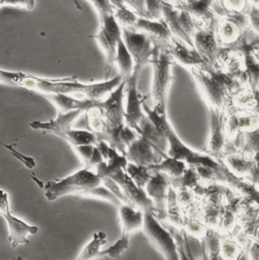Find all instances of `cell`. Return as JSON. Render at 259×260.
<instances>
[{"mask_svg": "<svg viewBox=\"0 0 259 260\" xmlns=\"http://www.w3.org/2000/svg\"><path fill=\"white\" fill-rule=\"evenodd\" d=\"M35 0H0V7L2 6H13L17 8H23L31 10L35 7Z\"/></svg>", "mask_w": 259, "mask_h": 260, "instance_id": "f35d334b", "label": "cell"}, {"mask_svg": "<svg viewBox=\"0 0 259 260\" xmlns=\"http://www.w3.org/2000/svg\"><path fill=\"white\" fill-rule=\"evenodd\" d=\"M0 217H2L7 225L8 241L12 248L19 245L28 244V236L36 235L39 232L37 226L29 225L19 218L13 216L10 212L9 199L6 191L0 188Z\"/></svg>", "mask_w": 259, "mask_h": 260, "instance_id": "52a82bcc", "label": "cell"}, {"mask_svg": "<svg viewBox=\"0 0 259 260\" xmlns=\"http://www.w3.org/2000/svg\"><path fill=\"white\" fill-rule=\"evenodd\" d=\"M57 136L67 141L72 147L81 145H95L98 143L96 134L91 131L70 129L58 133Z\"/></svg>", "mask_w": 259, "mask_h": 260, "instance_id": "83f0119b", "label": "cell"}, {"mask_svg": "<svg viewBox=\"0 0 259 260\" xmlns=\"http://www.w3.org/2000/svg\"><path fill=\"white\" fill-rule=\"evenodd\" d=\"M188 70L209 109L224 111L240 87L239 74L225 73L205 63Z\"/></svg>", "mask_w": 259, "mask_h": 260, "instance_id": "7a4b0ae2", "label": "cell"}, {"mask_svg": "<svg viewBox=\"0 0 259 260\" xmlns=\"http://www.w3.org/2000/svg\"><path fill=\"white\" fill-rule=\"evenodd\" d=\"M169 187V178L159 172L152 173L151 178L144 187L146 194L153 204V215L159 221L167 219Z\"/></svg>", "mask_w": 259, "mask_h": 260, "instance_id": "8fae6325", "label": "cell"}, {"mask_svg": "<svg viewBox=\"0 0 259 260\" xmlns=\"http://www.w3.org/2000/svg\"><path fill=\"white\" fill-rule=\"evenodd\" d=\"M129 245L130 237L122 235V237L119 240H117V242L114 245L110 246L105 250H102L101 258L105 256H109L113 259L119 258L129 248Z\"/></svg>", "mask_w": 259, "mask_h": 260, "instance_id": "d6a6232c", "label": "cell"}, {"mask_svg": "<svg viewBox=\"0 0 259 260\" xmlns=\"http://www.w3.org/2000/svg\"><path fill=\"white\" fill-rule=\"evenodd\" d=\"M101 178H102V183H103V185H104L107 189H109L112 194H114L123 205H129L130 206L128 199H127L126 196L124 194V192H123L122 188L120 187V185H119L115 180H113V179H112L111 177H109V176H103V177H101Z\"/></svg>", "mask_w": 259, "mask_h": 260, "instance_id": "e575fe53", "label": "cell"}, {"mask_svg": "<svg viewBox=\"0 0 259 260\" xmlns=\"http://www.w3.org/2000/svg\"><path fill=\"white\" fill-rule=\"evenodd\" d=\"M126 172L129 175L130 178L141 188L144 189L145 185L149 181L152 176V172L149 170L148 167L135 165L133 163L128 162L126 167Z\"/></svg>", "mask_w": 259, "mask_h": 260, "instance_id": "f546056e", "label": "cell"}, {"mask_svg": "<svg viewBox=\"0 0 259 260\" xmlns=\"http://www.w3.org/2000/svg\"><path fill=\"white\" fill-rule=\"evenodd\" d=\"M142 108L146 117L150 120L154 127L165 136L168 144L166 152V155L168 157L180 160L184 162L187 166L195 169L198 167H208L214 170L221 171L224 168V165L216 161V159L212 156L197 152L186 146V144H184L180 140V138L171 127L170 123L167 120V116L157 114L154 110H151L145 102L142 104Z\"/></svg>", "mask_w": 259, "mask_h": 260, "instance_id": "3957f363", "label": "cell"}, {"mask_svg": "<svg viewBox=\"0 0 259 260\" xmlns=\"http://www.w3.org/2000/svg\"><path fill=\"white\" fill-rule=\"evenodd\" d=\"M31 178L45 190V197L49 202H54L66 196H74L75 198L107 201L118 207L123 205L103 185L102 178L93 170L83 168L64 178L48 182H44L34 175H31Z\"/></svg>", "mask_w": 259, "mask_h": 260, "instance_id": "6da1fadb", "label": "cell"}, {"mask_svg": "<svg viewBox=\"0 0 259 260\" xmlns=\"http://www.w3.org/2000/svg\"><path fill=\"white\" fill-rule=\"evenodd\" d=\"M210 116H211V134L210 139L208 142V152L209 155L213 158H218L224 145L226 143L225 133H224V126H225V116L224 111L217 110V109H210Z\"/></svg>", "mask_w": 259, "mask_h": 260, "instance_id": "2e32d148", "label": "cell"}, {"mask_svg": "<svg viewBox=\"0 0 259 260\" xmlns=\"http://www.w3.org/2000/svg\"><path fill=\"white\" fill-rule=\"evenodd\" d=\"M125 156L130 163L149 167L159 163L167 155H164L159 150H157L144 137L138 136V138L133 141L127 148Z\"/></svg>", "mask_w": 259, "mask_h": 260, "instance_id": "5bb4252c", "label": "cell"}, {"mask_svg": "<svg viewBox=\"0 0 259 260\" xmlns=\"http://www.w3.org/2000/svg\"><path fill=\"white\" fill-rule=\"evenodd\" d=\"M178 21L180 23V26L181 28L185 31V34L191 38L192 40V37L193 35L196 34V31L198 29H200L199 25L195 22V20L192 19V17L190 16V14L188 12H186L185 10H178Z\"/></svg>", "mask_w": 259, "mask_h": 260, "instance_id": "836d02e7", "label": "cell"}, {"mask_svg": "<svg viewBox=\"0 0 259 260\" xmlns=\"http://www.w3.org/2000/svg\"><path fill=\"white\" fill-rule=\"evenodd\" d=\"M119 216L123 235L130 237L138 230H142L144 225V212L129 205L119 207Z\"/></svg>", "mask_w": 259, "mask_h": 260, "instance_id": "603a6c76", "label": "cell"}, {"mask_svg": "<svg viewBox=\"0 0 259 260\" xmlns=\"http://www.w3.org/2000/svg\"><path fill=\"white\" fill-rule=\"evenodd\" d=\"M226 166L236 175L243 176L250 174L254 182L258 180V170H257V159L249 158L244 155L231 154L225 156Z\"/></svg>", "mask_w": 259, "mask_h": 260, "instance_id": "44dd1931", "label": "cell"}, {"mask_svg": "<svg viewBox=\"0 0 259 260\" xmlns=\"http://www.w3.org/2000/svg\"><path fill=\"white\" fill-rule=\"evenodd\" d=\"M253 2H254V4L257 6V4H258V0H253Z\"/></svg>", "mask_w": 259, "mask_h": 260, "instance_id": "7dc6e473", "label": "cell"}, {"mask_svg": "<svg viewBox=\"0 0 259 260\" xmlns=\"http://www.w3.org/2000/svg\"><path fill=\"white\" fill-rule=\"evenodd\" d=\"M114 18L118 22L121 28L132 29L138 19V15H136L133 11H131L126 6L122 8L115 9L114 11Z\"/></svg>", "mask_w": 259, "mask_h": 260, "instance_id": "1f68e13d", "label": "cell"}, {"mask_svg": "<svg viewBox=\"0 0 259 260\" xmlns=\"http://www.w3.org/2000/svg\"><path fill=\"white\" fill-rule=\"evenodd\" d=\"M192 43L193 49L202 57L205 64L219 68L222 49H220L216 38V24L198 29L192 37Z\"/></svg>", "mask_w": 259, "mask_h": 260, "instance_id": "30bf717a", "label": "cell"}, {"mask_svg": "<svg viewBox=\"0 0 259 260\" xmlns=\"http://www.w3.org/2000/svg\"><path fill=\"white\" fill-rule=\"evenodd\" d=\"M245 25V18L242 16L231 17L219 25V37L222 42L231 44L239 38L240 29Z\"/></svg>", "mask_w": 259, "mask_h": 260, "instance_id": "4316f807", "label": "cell"}, {"mask_svg": "<svg viewBox=\"0 0 259 260\" xmlns=\"http://www.w3.org/2000/svg\"><path fill=\"white\" fill-rule=\"evenodd\" d=\"M101 28L98 34L91 36L95 39L105 54L106 57V68L107 79L111 74L113 65L116 63L117 47L119 41L122 39V28L114 18L113 14L101 15Z\"/></svg>", "mask_w": 259, "mask_h": 260, "instance_id": "8992f818", "label": "cell"}, {"mask_svg": "<svg viewBox=\"0 0 259 260\" xmlns=\"http://www.w3.org/2000/svg\"><path fill=\"white\" fill-rule=\"evenodd\" d=\"M152 173L159 172L166 175L168 178L173 180L180 178L187 169V165L177 159L171 157H164L159 163L148 167Z\"/></svg>", "mask_w": 259, "mask_h": 260, "instance_id": "d4e9b609", "label": "cell"}, {"mask_svg": "<svg viewBox=\"0 0 259 260\" xmlns=\"http://www.w3.org/2000/svg\"><path fill=\"white\" fill-rule=\"evenodd\" d=\"M149 20L162 19L161 0H147L145 6V17Z\"/></svg>", "mask_w": 259, "mask_h": 260, "instance_id": "d590c367", "label": "cell"}, {"mask_svg": "<svg viewBox=\"0 0 259 260\" xmlns=\"http://www.w3.org/2000/svg\"><path fill=\"white\" fill-rule=\"evenodd\" d=\"M220 251L224 260H234L239 252V247L231 240H224L220 243Z\"/></svg>", "mask_w": 259, "mask_h": 260, "instance_id": "8d00e7d4", "label": "cell"}, {"mask_svg": "<svg viewBox=\"0 0 259 260\" xmlns=\"http://www.w3.org/2000/svg\"><path fill=\"white\" fill-rule=\"evenodd\" d=\"M122 40L133 58L134 67L141 70L149 63L153 54L152 42L145 34L127 28H122Z\"/></svg>", "mask_w": 259, "mask_h": 260, "instance_id": "7c38bea8", "label": "cell"}, {"mask_svg": "<svg viewBox=\"0 0 259 260\" xmlns=\"http://www.w3.org/2000/svg\"><path fill=\"white\" fill-rule=\"evenodd\" d=\"M115 9L122 8L125 6V0H108Z\"/></svg>", "mask_w": 259, "mask_h": 260, "instance_id": "ee69618b", "label": "cell"}, {"mask_svg": "<svg viewBox=\"0 0 259 260\" xmlns=\"http://www.w3.org/2000/svg\"><path fill=\"white\" fill-rule=\"evenodd\" d=\"M116 63L119 66V69L121 72L120 75L122 76V78L123 79L129 78L134 71V61L122 39L118 43Z\"/></svg>", "mask_w": 259, "mask_h": 260, "instance_id": "f1b7e54d", "label": "cell"}, {"mask_svg": "<svg viewBox=\"0 0 259 260\" xmlns=\"http://www.w3.org/2000/svg\"><path fill=\"white\" fill-rule=\"evenodd\" d=\"M214 0H187L179 8L185 10L190 14L195 22L204 23L205 27L216 24V20L211 9V5ZM198 24V23H197Z\"/></svg>", "mask_w": 259, "mask_h": 260, "instance_id": "ffe728a7", "label": "cell"}, {"mask_svg": "<svg viewBox=\"0 0 259 260\" xmlns=\"http://www.w3.org/2000/svg\"><path fill=\"white\" fill-rule=\"evenodd\" d=\"M47 98L57 108L58 113H67L76 110H82L87 112L94 108L98 101H90L87 99L78 100L68 94H46Z\"/></svg>", "mask_w": 259, "mask_h": 260, "instance_id": "7402d4cb", "label": "cell"}, {"mask_svg": "<svg viewBox=\"0 0 259 260\" xmlns=\"http://www.w3.org/2000/svg\"><path fill=\"white\" fill-rule=\"evenodd\" d=\"M84 113L82 110L71 111L67 113H58V117L49 122H40L35 121L29 124V127L33 130L50 132L55 135L61 133L63 131L72 129V125L74 122Z\"/></svg>", "mask_w": 259, "mask_h": 260, "instance_id": "d6986e66", "label": "cell"}, {"mask_svg": "<svg viewBox=\"0 0 259 260\" xmlns=\"http://www.w3.org/2000/svg\"><path fill=\"white\" fill-rule=\"evenodd\" d=\"M258 8L256 5L252 6L248 13L251 26L254 28L255 31H258Z\"/></svg>", "mask_w": 259, "mask_h": 260, "instance_id": "60d3db41", "label": "cell"}, {"mask_svg": "<svg viewBox=\"0 0 259 260\" xmlns=\"http://www.w3.org/2000/svg\"><path fill=\"white\" fill-rule=\"evenodd\" d=\"M140 69L134 67L133 74L126 80L125 91L127 93V106L125 110V124L130 128L136 131L139 135V127L146 119V115L143 111L142 104L145 102V98L140 94L137 87L138 76Z\"/></svg>", "mask_w": 259, "mask_h": 260, "instance_id": "9c48e42d", "label": "cell"}, {"mask_svg": "<svg viewBox=\"0 0 259 260\" xmlns=\"http://www.w3.org/2000/svg\"><path fill=\"white\" fill-rule=\"evenodd\" d=\"M108 235L104 231L93 233L91 240L85 245L76 260H95L101 258L102 247L107 244Z\"/></svg>", "mask_w": 259, "mask_h": 260, "instance_id": "484cf974", "label": "cell"}, {"mask_svg": "<svg viewBox=\"0 0 259 260\" xmlns=\"http://www.w3.org/2000/svg\"><path fill=\"white\" fill-rule=\"evenodd\" d=\"M132 29L145 34L150 39L153 46L162 51H166L172 37L163 19L149 20L143 17H138Z\"/></svg>", "mask_w": 259, "mask_h": 260, "instance_id": "9a60e30c", "label": "cell"}, {"mask_svg": "<svg viewBox=\"0 0 259 260\" xmlns=\"http://www.w3.org/2000/svg\"><path fill=\"white\" fill-rule=\"evenodd\" d=\"M244 0H229V4L236 10H239L244 6Z\"/></svg>", "mask_w": 259, "mask_h": 260, "instance_id": "7bdbcfd3", "label": "cell"}, {"mask_svg": "<svg viewBox=\"0 0 259 260\" xmlns=\"http://www.w3.org/2000/svg\"><path fill=\"white\" fill-rule=\"evenodd\" d=\"M173 59L171 56L154 47L153 54L149 63L153 65V83H152V96L155 104L154 111L159 114L166 116V103L167 93L171 79V66L173 64Z\"/></svg>", "mask_w": 259, "mask_h": 260, "instance_id": "277c9868", "label": "cell"}, {"mask_svg": "<svg viewBox=\"0 0 259 260\" xmlns=\"http://www.w3.org/2000/svg\"><path fill=\"white\" fill-rule=\"evenodd\" d=\"M220 243H221V239H220V236L218 235V233L215 232L214 230H208L207 234H206L205 244H207L208 250L206 248V251H207L210 259L224 260L221 255V251H220Z\"/></svg>", "mask_w": 259, "mask_h": 260, "instance_id": "4dcf8cb0", "label": "cell"}, {"mask_svg": "<svg viewBox=\"0 0 259 260\" xmlns=\"http://www.w3.org/2000/svg\"><path fill=\"white\" fill-rule=\"evenodd\" d=\"M173 60L185 68L196 67L204 64L202 57L193 49L175 37H171L166 51Z\"/></svg>", "mask_w": 259, "mask_h": 260, "instance_id": "e0dca14e", "label": "cell"}, {"mask_svg": "<svg viewBox=\"0 0 259 260\" xmlns=\"http://www.w3.org/2000/svg\"><path fill=\"white\" fill-rule=\"evenodd\" d=\"M147 0H125L126 3L131 5L136 12L138 13L139 17H145V6Z\"/></svg>", "mask_w": 259, "mask_h": 260, "instance_id": "ab89813d", "label": "cell"}, {"mask_svg": "<svg viewBox=\"0 0 259 260\" xmlns=\"http://www.w3.org/2000/svg\"><path fill=\"white\" fill-rule=\"evenodd\" d=\"M9 73H10V71H5V70H1V69H0V76L6 81V84H9V83H8Z\"/></svg>", "mask_w": 259, "mask_h": 260, "instance_id": "f6af8a7d", "label": "cell"}, {"mask_svg": "<svg viewBox=\"0 0 259 260\" xmlns=\"http://www.w3.org/2000/svg\"><path fill=\"white\" fill-rule=\"evenodd\" d=\"M16 260H22L21 259V257H17V259Z\"/></svg>", "mask_w": 259, "mask_h": 260, "instance_id": "c3c4849f", "label": "cell"}, {"mask_svg": "<svg viewBox=\"0 0 259 260\" xmlns=\"http://www.w3.org/2000/svg\"><path fill=\"white\" fill-rule=\"evenodd\" d=\"M246 31L240 38V47L239 50L242 52L244 57V63L246 68V76L251 87V91L257 93L258 86L259 65L258 60L256 58L257 52V43L247 44L246 43Z\"/></svg>", "mask_w": 259, "mask_h": 260, "instance_id": "ac0fdd59", "label": "cell"}, {"mask_svg": "<svg viewBox=\"0 0 259 260\" xmlns=\"http://www.w3.org/2000/svg\"><path fill=\"white\" fill-rule=\"evenodd\" d=\"M161 11H162V19L166 23L169 31L175 38L182 41L184 44L193 48V43L191 38H189L185 31L181 28L180 23L178 21V9L175 6H172L168 3L161 1Z\"/></svg>", "mask_w": 259, "mask_h": 260, "instance_id": "cb8c5ba5", "label": "cell"}, {"mask_svg": "<svg viewBox=\"0 0 259 260\" xmlns=\"http://www.w3.org/2000/svg\"><path fill=\"white\" fill-rule=\"evenodd\" d=\"M113 180H115L120 187L122 188L124 194L129 201L130 206L139 209L143 211L144 213L146 212H152L153 213V204L151 200L148 198L146 194L145 190L141 187H139L131 178L129 175L127 174L125 169H120L113 173L111 176Z\"/></svg>", "mask_w": 259, "mask_h": 260, "instance_id": "4fadbf2b", "label": "cell"}, {"mask_svg": "<svg viewBox=\"0 0 259 260\" xmlns=\"http://www.w3.org/2000/svg\"><path fill=\"white\" fill-rule=\"evenodd\" d=\"M250 259L248 260H258V245L257 243H253L251 248H250V253H249Z\"/></svg>", "mask_w": 259, "mask_h": 260, "instance_id": "b9f144b4", "label": "cell"}, {"mask_svg": "<svg viewBox=\"0 0 259 260\" xmlns=\"http://www.w3.org/2000/svg\"><path fill=\"white\" fill-rule=\"evenodd\" d=\"M125 85L126 80L123 79L121 84L109 94L106 101H98L94 105V108L101 113L106 127L117 128L125 124Z\"/></svg>", "mask_w": 259, "mask_h": 260, "instance_id": "ba28073f", "label": "cell"}, {"mask_svg": "<svg viewBox=\"0 0 259 260\" xmlns=\"http://www.w3.org/2000/svg\"><path fill=\"white\" fill-rule=\"evenodd\" d=\"M94 147L95 145H81V146H75L72 148L85 165L90 160L94 151Z\"/></svg>", "mask_w": 259, "mask_h": 260, "instance_id": "74e56055", "label": "cell"}, {"mask_svg": "<svg viewBox=\"0 0 259 260\" xmlns=\"http://www.w3.org/2000/svg\"><path fill=\"white\" fill-rule=\"evenodd\" d=\"M0 82H1V83H5V84H6V81H5L1 76H0Z\"/></svg>", "mask_w": 259, "mask_h": 260, "instance_id": "bcb514c9", "label": "cell"}, {"mask_svg": "<svg viewBox=\"0 0 259 260\" xmlns=\"http://www.w3.org/2000/svg\"><path fill=\"white\" fill-rule=\"evenodd\" d=\"M142 230L151 244L166 260H180L177 244L171 233L166 230L155 218L152 212L144 213V225Z\"/></svg>", "mask_w": 259, "mask_h": 260, "instance_id": "5b68a950", "label": "cell"}]
</instances>
